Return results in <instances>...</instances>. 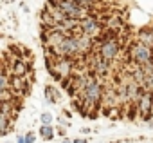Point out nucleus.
Wrapping results in <instances>:
<instances>
[{
    "label": "nucleus",
    "mask_w": 153,
    "mask_h": 143,
    "mask_svg": "<svg viewBox=\"0 0 153 143\" xmlns=\"http://www.w3.org/2000/svg\"><path fill=\"white\" fill-rule=\"evenodd\" d=\"M79 27H81V33L83 35H87L90 38H96V36H99V33L103 31L105 26H101L97 15H88L85 20L79 22Z\"/></svg>",
    "instance_id": "obj_4"
},
{
    "label": "nucleus",
    "mask_w": 153,
    "mask_h": 143,
    "mask_svg": "<svg viewBox=\"0 0 153 143\" xmlns=\"http://www.w3.org/2000/svg\"><path fill=\"white\" fill-rule=\"evenodd\" d=\"M137 114H139V109H137V103H135V102H131V103H130V107H128V112H126V118H128V120H135V118H137Z\"/></svg>",
    "instance_id": "obj_9"
},
{
    "label": "nucleus",
    "mask_w": 153,
    "mask_h": 143,
    "mask_svg": "<svg viewBox=\"0 0 153 143\" xmlns=\"http://www.w3.org/2000/svg\"><path fill=\"white\" fill-rule=\"evenodd\" d=\"M139 42L144 44L146 47L153 49V27H144L139 31Z\"/></svg>",
    "instance_id": "obj_6"
},
{
    "label": "nucleus",
    "mask_w": 153,
    "mask_h": 143,
    "mask_svg": "<svg viewBox=\"0 0 153 143\" xmlns=\"http://www.w3.org/2000/svg\"><path fill=\"white\" fill-rule=\"evenodd\" d=\"M148 125H149V129H153V120H151V121H148Z\"/></svg>",
    "instance_id": "obj_20"
},
{
    "label": "nucleus",
    "mask_w": 153,
    "mask_h": 143,
    "mask_svg": "<svg viewBox=\"0 0 153 143\" xmlns=\"http://www.w3.org/2000/svg\"><path fill=\"white\" fill-rule=\"evenodd\" d=\"M94 53H97V54H99L103 60H106L108 63H112V62L119 56V53H121V44H119V40L103 42L101 45L94 47Z\"/></svg>",
    "instance_id": "obj_2"
},
{
    "label": "nucleus",
    "mask_w": 153,
    "mask_h": 143,
    "mask_svg": "<svg viewBox=\"0 0 153 143\" xmlns=\"http://www.w3.org/2000/svg\"><path fill=\"white\" fill-rule=\"evenodd\" d=\"M128 54H130V60L137 67H142L153 60V51L149 47H146L144 44H140L139 40H135L133 44L128 45Z\"/></svg>",
    "instance_id": "obj_1"
},
{
    "label": "nucleus",
    "mask_w": 153,
    "mask_h": 143,
    "mask_svg": "<svg viewBox=\"0 0 153 143\" xmlns=\"http://www.w3.org/2000/svg\"><path fill=\"white\" fill-rule=\"evenodd\" d=\"M105 27H110V29H114V31H119V29L123 27V20H121V17H119V15H112Z\"/></svg>",
    "instance_id": "obj_7"
},
{
    "label": "nucleus",
    "mask_w": 153,
    "mask_h": 143,
    "mask_svg": "<svg viewBox=\"0 0 153 143\" xmlns=\"http://www.w3.org/2000/svg\"><path fill=\"white\" fill-rule=\"evenodd\" d=\"M72 2H79V4H94L96 0H72Z\"/></svg>",
    "instance_id": "obj_12"
},
{
    "label": "nucleus",
    "mask_w": 153,
    "mask_h": 143,
    "mask_svg": "<svg viewBox=\"0 0 153 143\" xmlns=\"http://www.w3.org/2000/svg\"><path fill=\"white\" fill-rule=\"evenodd\" d=\"M58 123H61V125H65V127H67V125H68V121H65V120H63V118H58Z\"/></svg>",
    "instance_id": "obj_14"
},
{
    "label": "nucleus",
    "mask_w": 153,
    "mask_h": 143,
    "mask_svg": "<svg viewBox=\"0 0 153 143\" xmlns=\"http://www.w3.org/2000/svg\"><path fill=\"white\" fill-rule=\"evenodd\" d=\"M24 139H25V143H34V141H36V134H34V132H27V134L24 136Z\"/></svg>",
    "instance_id": "obj_11"
},
{
    "label": "nucleus",
    "mask_w": 153,
    "mask_h": 143,
    "mask_svg": "<svg viewBox=\"0 0 153 143\" xmlns=\"http://www.w3.org/2000/svg\"><path fill=\"white\" fill-rule=\"evenodd\" d=\"M74 143H88V139H85V138H76V139H72Z\"/></svg>",
    "instance_id": "obj_13"
},
{
    "label": "nucleus",
    "mask_w": 153,
    "mask_h": 143,
    "mask_svg": "<svg viewBox=\"0 0 153 143\" xmlns=\"http://www.w3.org/2000/svg\"><path fill=\"white\" fill-rule=\"evenodd\" d=\"M43 102L47 103V105H54V103H59L61 102V91L56 87V85H52V84H49V85H45L43 87Z\"/></svg>",
    "instance_id": "obj_5"
},
{
    "label": "nucleus",
    "mask_w": 153,
    "mask_h": 143,
    "mask_svg": "<svg viewBox=\"0 0 153 143\" xmlns=\"http://www.w3.org/2000/svg\"><path fill=\"white\" fill-rule=\"evenodd\" d=\"M61 143H74V141H72V139H63Z\"/></svg>",
    "instance_id": "obj_18"
},
{
    "label": "nucleus",
    "mask_w": 153,
    "mask_h": 143,
    "mask_svg": "<svg viewBox=\"0 0 153 143\" xmlns=\"http://www.w3.org/2000/svg\"><path fill=\"white\" fill-rule=\"evenodd\" d=\"M81 132H83V134H88V132H90V129H88V127H83V129H81Z\"/></svg>",
    "instance_id": "obj_16"
},
{
    "label": "nucleus",
    "mask_w": 153,
    "mask_h": 143,
    "mask_svg": "<svg viewBox=\"0 0 153 143\" xmlns=\"http://www.w3.org/2000/svg\"><path fill=\"white\" fill-rule=\"evenodd\" d=\"M58 132H59V136H65V132H67V130H65V129L61 127V129H58Z\"/></svg>",
    "instance_id": "obj_17"
},
{
    "label": "nucleus",
    "mask_w": 153,
    "mask_h": 143,
    "mask_svg": "<svg viewBox=\"0 0 153 143\" xmlns=\"http://www.w3.org/2000/svg\"><path fill=\"white\" fill-rule=\"evenodd\" d=\"M137 109H139V116L144 121H151L153 120V94L149 91H142L139 100H137Z\"/></svg>",
    "instance_id": "obj_3"
},
{
    "label": "nucleus",
    "mask_w": 153,
    "mask_h": 143,
    "mask_svg": "<svg viewBox=\"0 0 153 143\" xmlns=\"http://www.w3.org/2000/svg\"><path fill=\"white\" fill-rule=\"evenodd\" d=\"M40 120H42V125H51L54 118H52V114H51V112H42Z\"/></svg>",
    "instance_id": "obj_10"
},
{
    "label": "nucleus",
    "mask_w": 153,
    "mask_h": 143,
    "mask_svg": "<svg viewBox=\"0 0 153 143\" xmlns=\"http://www.w3.org/2000/svg\"><path fill=\"white\" fill-rule=\"evenodd\" d=\"M0 143H15V141H9V139H4V141H0Z\"/></svg>",
    "instance_id": "obj_19"
},
{
    "label": "nucleus",
    "mask_w": 153,
    "mask_h": 143,
    "mask_svg": "<svg viewBox=\"0 0 153 143\" xmlns=\"http://www.w3.org/2000/svg\"><path fill=\"white\" fill-rule=\"evenodd\" d=\"M151 51H153V49H151Z\"/></svg>",
    "instance_id": "obj_22"
},
{
    "label": "nucleus",
    "mask_w": 153,
    "mask_h": 143,
    "mask_svg": "<svg viewBox=\"0 0 153 143\" xmlns=\"http://www.w3.org/2000/svg\"><path fill=\"white\" fill-rule=\"evenodd\" d=\"M40 136L45 139V141H51L54 138V127L52 125H42L40 127Z\"/></svg>",
    "instance_id": "obj_8"
},
{
    "label": "nucleus",
    "mask_w": 153,
    "mask_h": 143,
    "mask_svg": "<svg viewBox=\"0 0 153 143\" xmlns=\"http://www.w3.org/2000/svg\"><path fill=\"white\" fill-rule=\"evenodd\" d=\"M6 2H13V0H6Z\"/></svg>",
    "instance_id": "obj_21"
},
{
    "label": "nucleus",
    "mask_w": 153,
    "mask_h": 143,
    "mask_svg": "<svg viewBox=\"0 0 153 143\" xmlns=\"http://www.w3.org/2000/svg\"><path fill=\"white\" fill-rule=\"evenodd\" d=\"M16 143H25V139H24V136H16Z\"/></svg>",
    "instance_id": "obj_15"
}]
</instances>
